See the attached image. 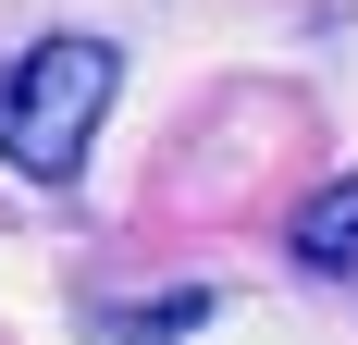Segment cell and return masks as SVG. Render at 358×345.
Here are the masks:
<instances>
[{
	"instance_id": "obj_3",
	"label": "cell",
	"mask_w": 358,
	"mask_h": 345,
	"mask_svg": "<svg viewBox=\"0 0 358 345\" xmlns=\"http://www.w3.org/2000/svg\"><path fill=\"white\" fill-rule=\"evenodd\" d=\"M210 309H222L210 284H185V296H161V309H111V321H99V345H173V333H198Z\"/></svg>"
},
{
	"instance_id": "obj_2",
	"label": "cell",
	"mask_w": 358,
	"mask_h": 345,
	"mask_svg": "<svg viewBox=\"0 0 358 345\" xmlns=\"http://www.w3.org/2000/svg\"><path fill=\"white\" fill-rule=\"evenodd\" d=\"M285 259L309 284H358V172H334L322 198L296 210V235H285Z\"/></svg>"
},
{
	"instance_id": "obj_1",
	"label": "cell",
	"mask_w": 358,
	"mask_h": 345,
	"mask_svg": "<svg viewBox=\"0 0 358 345\" xmlns=\"http://www.w3.org/2000/svg\"><path fill=\"white\" fill-rule=\"evenodd\" d=\"M111 87H124V50L87 25H50L0 62V161L25 185H74L87 172V136H99Z\"/></svg>"
}]
</instances>
